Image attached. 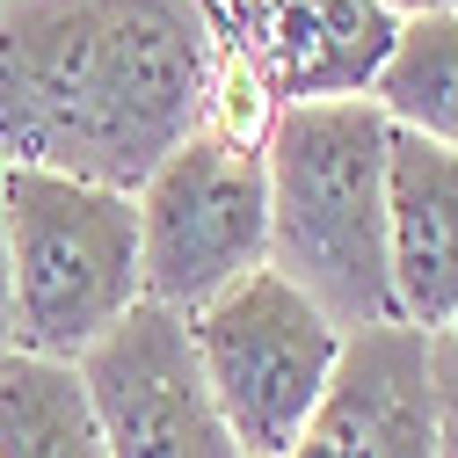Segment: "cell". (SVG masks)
<instances>
[{"instance_id": "6da1fadb", "label": "cell", "mask_w": 458, "mask_h": 458, "mask_svg": "<svg viewBox=\"0 0 458 458\" xmlns=\"http://www.w3.org/2000/svg\"><path fill=\"white\" fill-rule=\"evenodd\" d=\"M225 0H8L0 167H44L139 197L204 124Z\"/></svg>"}, {"instance_id": "7a4b0ae2", "label": "cell", "mask_w": 458, "mask_h": 458, "mask_svg": "<svg viewBox=\"0 0 458 458\" xmlns=\"http://www.w3.org/2000/svg\"><path fill=\"white\" fill-rule=\"evenodd\" d=\"M386 146L393 124L371 95L292 102L262 139L269 269L292 276L342 335L400 320L386 269Z\"/></svg>"}, {"instance_id": "3957f363", "label": "cell", "mask_w": 458, "mask_h": 458, "mask_svg": "<svg viewBox=\"0 0 458 458\" xmlns=\"http://www.w3.org/2000/svg\"><path fill=\"white\" fill-rule=\"evenodd\" d=\"M0 225L15 276V350L81 364L139 299V204L124 190L0 167Z\"/></svg>"}, {"instance_id": "277c9868", "label": "cell", "mask_w": 458, "mask_h": 458, "mask_svg": "<svg viewBox=\"0 0 458 458\" xmlns=\"http://www.w3.org/2000/svg\"><path fill=\"white\" fill-rule=\"evenodd\" d=\"M190 342L218 415L248 458H284L299 444L342 357V327L276 269H255L211 306H197Z\"/></svg>"}, {"instance_id": "5b68a950", "label": "cell", "mask_w": 458, "mask_h": 458, "mask_svg": "<svg viewBox=\"0 0 458 458\" xmlns=\"http://www.w3.org/2000/svg\"><path fill=\"white\" fill-rule=\"evenodd\" d=\"M139 276L167 313H197L241 276L269 269V175L262 146L190 131L139 182Z\"/></svg>"}, {"instance_id": "8992f818", "label": "cell", "mask_w": 458, "mask_h": 458, "mask_svg": "<svg viewBox=\"0 0 458 458\" xmlns=\"http://www.w3.org/2000/svg\"><path fill=\"white\" fill-rule=\"evenodd\" d=\"M73 371L109 458H248L204 386L182 313L139 299Z\"/></svg>"}, {"instance_id": "52a82bcc", "label": "cell", "mask_w": 458, "mask_h": 458, "mask_svg": "<svg viewBox=\"0 0 458 458\" xmlns=\"http://www.w3.org/2000/svg\"><path fill=\"white\" fill-rule=\"evenodd\" d=\"M284 458H437L429 335L408 320L350 327L327 393Z\"/></svg>"}, {"instance_id": "ba28073f", "label": "cell", "mask_w": 458, "mask_h": 458, "mask_svg": "<svg viewBox=\"0 0 458 458\" xmlns=\"http://www.w3.org/2000/svg\"><path fill=\"white\" fill-rule=\"evenodd\" d=\"M225 37L284 109L357 102L386 66L400 15L386 0H225Z\"/></svg>"}, {"instance_id": "9c48e42d", "label": "cell", "mask_w": 458, "mask_h": 458, "mask_svg": "<svg viewBox=\"0 0 458 458\" xmlns=\"http://www.w3.org/2000/svg\"><path fill=\"white\" fill-rule=\"evenodd\" d=\"M386 269L408 327L458 320V153L415 131L386 146Z\"/></svg>"}, {"instance_id": "30bf717a", "label": "cell", "mask_w": 458, "mask_h": 458, "mask_svg": "<svg viewBox=\"0 0 458 458\" xmlns=\"http://www.w3.org/2000/svg\"><path fill=\"white\" fill-rule=\"evenodd\" d=\"M0 458H109L73 364L22 350L0 364Z\"/></svg>"}, {"instance_id": "8fae6325", "label": "cell", "mask_w": 458, "mask_h": 458, "mask_svg": "<svg viewBox=\"0 0 458 458\" xmlns=\"http://www.w3.org/2000/svg\"><path fill=\"white\" fill-rule=\"evenodd\" d=\"M371 102L386 109L393 131H415L458 153V8L400 22L386 66L371 81Z\"/></svg>"}, {"instance_id": "7c38bea8", "label": "cell", "mask_w": 458, "mask_h": 458, "mask_svg": "<svg viewBox=\"0 0 458 458\" xmlns=\"http://www.w3.org/2000/svg\"><path fill=\"white\" fill-rule=\"evenodd\" d=\"M429 408H437V458H458V320L429 327Z\"/></svg>"}, {"instance_id": "4fadbf2b", "label": "cell", "mask_w": 458, "mask_h": 458, "mask_svg": "<svg viewBox=\"0 0 458 458\" xmlns=\"http://www.w3.org/2000/svg\"><path fill=\"white\" fill-rule=\"evenodd\" d=\"M15 357V276H8V225H0V364Z\"/></svg>"}, {"instance_id": "5bb4252c", "label": "cell", "mask_w": 458, "mask_h": 458, "mask_svg": "<svg viewBox=\"0 0 458 458\" xmlns=\"http://www.w3.org/2000/svg\"><path fill=\"white\" fill-rule=\"evenodd\" d=\"M386 8H393L400 22H415V15H451L458 0H386Z\"/></svg>"}]
</instances>
